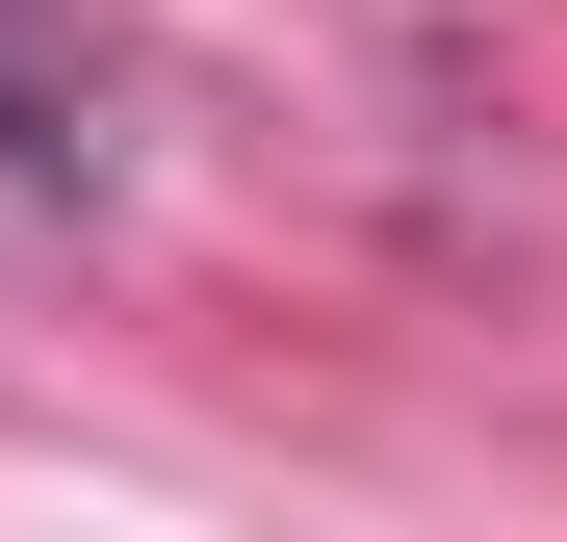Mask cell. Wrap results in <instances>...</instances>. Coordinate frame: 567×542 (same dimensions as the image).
<instances>
[{
    "instance_id": "6da1fadb",
    "label": "cell",
    "mask_w": 567,
    "mask_h": 542,
    "mask_svg": "<svg viewBox=\"0 0 567 542\" xmlns=\"http://www.w3.org/2000/svg\"><path fill=\"white\" fill-rule=\"evenodd\" d=\"M104 155H130V78L78 0H0V181H52V207H104Z\"/></svg>"
}]
</instances>
